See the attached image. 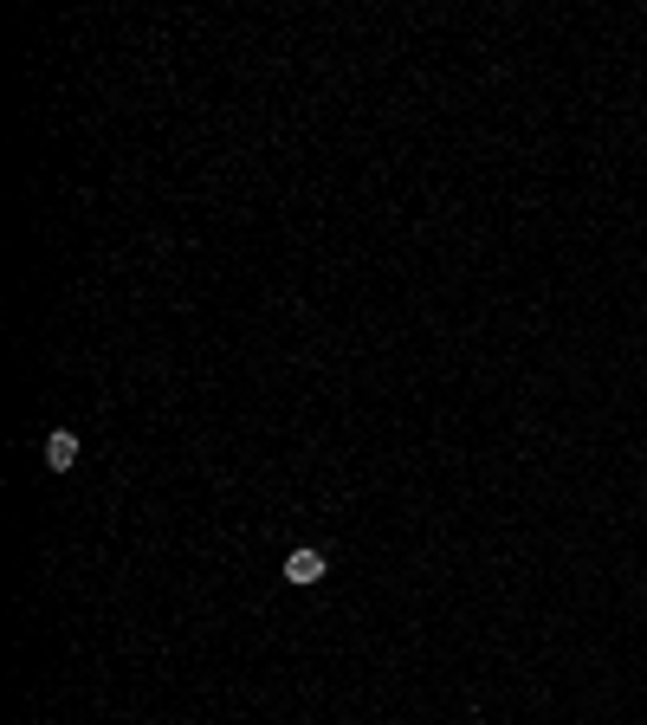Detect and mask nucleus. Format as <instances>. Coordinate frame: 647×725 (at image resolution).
Instances as JSON below:
<instances>
[{
	"label": "nucleus",
	"mask_w": 647,
	"mask_h": 725,
	"mask_svg": "<svg viewBox=\"0 0 647 725\" xmlns=\"http://www.w3.org/2000/svg\"><path fill=\"white\" fill-rule=\"evenodd\" d=\"M324 577H330V557L318 544H298V551L285 557V583H292V590H318Z\"/></svg>",
	"instance_id": "f257e3e1"
},
{
	"label": "nucleus",
	"mask_w": 647,
	"mask_h": 725,
	"mask_svg": "<svg viewBox=\"0 0 647 725\" xmlns=\"http://www.w3.org/2000/svg\"><path fill=\"white\" fill-rule=\"evenodd\" d=\"M46 467H52V473H72V467H78V434H72V428L46 434Z\"/></svg>",
	"instance_id": "f03ea898"
}]
</instances>
